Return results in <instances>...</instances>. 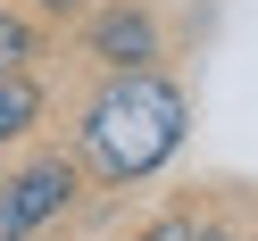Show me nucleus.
I'll list each match as a JSON object with an SVG mask.
<instances>
[{"label":"nucleus","instance_id":"f257e3e1","mask_svg":"<svg viewBox=\"0 0 258 241\" xmlns=\"http://www.w3.org/2000/svg\"><path fill=\"white\" fill-rule=\"evenodd\" d=\"M183 133H191V108H183V92L158 67H108V84L84 108V158L100 167V183L158 175L183 150Z\"/></svg>","mask_w":258,"mask_h":241},{"label":"nucleus","instance_id":"f03ea898","mask_svg":"<svg viewBox=\"0 0 258 241\" xmlns=\"http://www.w3.org/2000/svg\"><path fill=\"white\" fill-rule=\"evenodd\" d=\"M84 50L100 58V67H158V50H167L158 9H150V0H108V9H92Z\"/></svg>","mask_w":258,"mask_h":241},{"label":"nucleus","instance_id":"7ed1b4c3","mask_svg":"<svg viewBox=\"0 0 258 241\" xmlns=\"http://www.w3.org/2000/svg\"><path fill=\"white\" fill-rule=\"evenodd\" d=\"M67 200H75V158L67 150H42V158H25L9 175V208H17L25 233H42L50 216H67Z\"/></svg>","mask_w":258,"mask_h":241},{"label":"nucleus","instance_id":"20e7f679","mask_svg":"<svg viewBox=\"0 0 258 241\" xmlns=\"http://www.w3.org/2000/svg\"><path fill=\"white\" fill-rule=\"evenodd\" d=\"M34 117H42V84H34V75H0V141H25V133H34Z\"/></svg>","mask_w":258,"mask_h":241},{"label":"nucleus","instance_id":"39448f33","mask_svg":"<svg viewBox=\"0 0 258 241\" xmlns=\"http://www.w3.org/2000/svg\"><path fill=\"white\" fill-rule=\"evenodd\" d=\"M34 58H42V25H34V17H17V9H0V75L34 67Z\"/></svg>","mask_w":258,"mask_h":241},{"label":"nucleus","instance_id":"423d86ee","mask_svg":"<svg viewBox=\"0 0 258 241\" xmlns=\"http://www.w3.org/2000/svg\"><path fill=\"white\" fill-rule=\"evenodd\" d=\"M183 233H191V208H175V216H158V224H150L142 241H183Z\"/></svg>","mask_w":258,"mask_h":241},{"label":"nucleus","instance_id":"0eeeda50","mask_svg":"<svg viewBox=\"0 0 258 241\" xmlns=\"http://www.w3.org/2000/svg\"><path fill=\"white\" fill-rule=\"evenodd\" d=\"M92 0H34V17H84Z\"/></svg>","mask_w":258,"mask_h":241},{"label":"nucleus","instance_id":"6e6552de","mask_svg":"<svg viewBox=\"0 0 258 241\" xmlns=\"http://www.w3.org/2000/svg\"><path fill=\"white\" fill-rule=\"evenodd\" d=\"M183 241H233V233H225L217 216H191V233H183Z\"/></svg>","mask_w":258,"mask_h":241}]
</instances>
